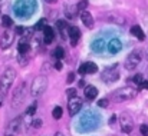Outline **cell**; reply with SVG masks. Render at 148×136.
<instances>
[{
	"mask_svg": "<svg viewBox=\"0 0 148 136\" xmlns=\"http://www.w3.org/2000/svg\"><path fill=\"white\" fill-rule=\"evenodd\" d=\"M106 49H108L112 54H115V53H118V52L122 49V45H121V42H119L118 39H112V40L106 45Z\"/></svg>",
	"mask_w": 148,
	"mask_h": 136,
	"instance_id": "14",
	"label": "cell"
},
{
	"mask_svg": "<svg viewBox=\"0 0 148 136\" xmlns=\"http://www.w3.org/2000/svg\"><path fill=\"white\" fill-rule=\"evenodd\" d=\"M56 26H58V29L60 30L62 37H66L65 32H66V29H69V27H68V23H66L65 20H58V22H56Z\"/></svg>",
	"mask_w": 148,
	"mask_h": 136,
	"instance_id": "20",
	"label": "cell"
},
{
	"mask_svg": "<svg viewBox=\"0 0 148 136\" xmlns=\"http://www.w3.org/2000/svg\"><path fill=\"white\" fill-rule=\"evenodd\" d=\"M68 33H69V39H71V45L72 46H76L79 39H81V32L76 26H69L68 29Z\"/></svg>",
	"mask_w": 148,
	"mask_h": 136,
	"instance_id": "12",
	"label": "cell"
},
{
	"mask_svg": "<svg viewBox=\"0 0 148 136\" xmlns=\"http://www.w3.org/2000/svg\"><path fill=\"white\" fill-rule=\"evenodd\" d=\"M55 136H62V135H60V133H59V132H58V133H56V135H55Z\"/></svg>",
	"mask_w": 148,
	"mask_h": 136,
	"instance_id": "38",
	"label": "cell"
},
{
	"mask_svg": "<svg viewBox=\"0 0 148 136\" xmlns=\"http://www.w3.org/2000/svg\"><path fill=\"white\" fill-rule=\"evenodd\" d=\"M25 32H26L25 27H22V26H17V27H16V33H17V35H25Z\"/></svg>",
	"mask_w": 148,
	"mask_h": 136,
	"instance_id": "32",
	"label": "cell"
},
{
	"mask_svg": "<svg viewBox=\"0 0 148 136\" xmlns=\"http://www.w3.org/2000/svg\"><path fill=\"white\" fill-rule=\"evenodd\" d=\"M81 20L84 22V24H85L86 27H89V29L94 27V17H92V14H91L88 10L81 12Z\"/></svg>",
	"mask_w": 148,
	"mask_h": 136,
	"instance_id": "13",
	"label": "cell"
},
{
	"mask_svg": "<svg viewBox=\"0 0 148 136\" xmlns=\"http://www.w3.org/2000/svg\"><path fill=\"white\" fill-rule=\"evenodd\" d=\"M45 27H46V19H40L36 24V29L39 30V29H45Z\"/></svg>",
	"mask_w": 148,
	"mask_h": 136,
	"instance_id": "26",
	"label": "cell"
},
{
	"mask_svg": "<svg viewBox=\"0 0 148 136\" xmlns=\"http://www.w3.org/2000/svg\"><path fill=\"white\" fill-rule=\"evenodd\" d=\"M135 96H137V90L132 89V88H122V89H119L114 93V97L118 99V100H130Z\"/></svg>",
	"mask_w": 148,
	"mask_h": 136,
	"instance_id": "5",
	"label": "cell"
},
{
	"mask_svg": "<svg viewBox=\"0 0 148 136\" xmlns=\"http://www.w3.org/2000/svg\"><path fill=\"white\" fill-rule=\"evenodd\" d=\"M20 128H22V119L20 118H16L14 120H12L6 129V136H16L20 132Z\"/></svg>",
	"mask_w": 148,
	"mask_h": 136,
	"instance_id": "8",
	"label": "cell"
},
{
	"mask_svg": "<svg viewBox=\"0 0 148 136\" xmlns=\"http://www.w3.org/2000/svg\"><path fill=\"white\" fill-rule=\"evenodd\" d=\"M98 105L101 107H106V106H108V100H106V99H101L98 102Z\"/></svg>",
	"mask_w": 148,
	"mask_h": 136,
	"instance_id": "31",
	"label": "cell"
},
{
	"mask_svg": "<svg viewBox=\"0 0 148 136\" xmlns=\"http://www.w3.org/2000/svg\"><path fill=\"white\" fill-rule=\"evenodd\" d=\"M33 125H35V128H38V129H39V128L42 126V120H40V119H38V120H35V122H33Z\"/></svg>",
	"mask_w": 148,
	"mask_h": 136,
	"instance_id": "34",
	"label": "cell"
},
{
	"mask_svg": "<svg viewBox=\"0 0 148 136\" xmlns=\"http://www.w3.org/2000/svg\"><path fill=\"white\" fill-rule=\"evenodd\" d=\"M14 78H16L14 69L9 67V69L4 70V73H3L1 78H0V92H1V93H6V92L12 88V85H13V82H14Z\"/></svg>",
	"mask_w": 148,
	"mask_h": 136,
	"instance_id": "1",
	"label": "cell"
},
{
	"mask_svg": "<svg viewBox=\"0 0 148 136\" xmlns=\"http://www.w3.org/2000/svg\"><path fill=\"white\" fill-rule=\"evenodd\" d=\"M81 107H82V99L81 97H71L69 99V102H68V109H69V113H71V116H73V115H76L79 110H81Z\"/></svg>",
	"mask_w": 148,
	"mask_h": 136,
	"instance_id": "9",
	"label": "cell"
},
{
	"mask_svg": "<svg viewBox=\"0 0 148 136\" xmlns=\"http://www.w3.org/2000/svg\"><path fill=\"white\" fill-rule=\"evenodd\" d=\"M43 35H45V43L46 45H50L52 42H53V39H55V32H53V29L50 27V26H46L45 29H43Z\"/></svg>",
	"mask_w": 148,
	"mask_h": 136,
	"instance_id": "15",
	"label": "cell"
},
{
	"mask_svg": "<svg viewBox=\"0 0 148 136\" xmlns=\"http://www.w3.org/2000/svg\"><path fill=\"white\" fill-rule=\"evenodd\" d=\"M55 69H56V70H62V69H63V65H62V62H56V65H55Z\"/></svg>",
	"mask_w": 148,
	"mask_h": 136,
	"instance_id": "33",
	"label": "cell"
},
{
	"mask_svg": "<svg viewBox=\"0 0 148 136\" xmlns=\"http://www.w3.org/2000/svg\"><path fill=\"white\" fill-rule=\"evenodd\" d=\"M62 113H63V110H62L60 106H56V107L53 109V112H52V115H53L55 119H60V118H62Z\"/></svg>",
	"mask_w": 148,
	"mask_h": 136,
	"instance_id": "23",
	"label": "cell"
},
{
	"mask_svg": "<svg viewBox=\"0 0 148 136\" xmlns=\"http://www.w3.org/2000/svg\"><path fill=\"white\" fill-rule=\"evenodd\" d=\"M131 33L137 37V39H140V40H144V33H143V29L140 27V26H132V29H131Z\"/></svg>",
	"mask_w": 148,
	"mask_h": 136,
	"instance_id": "19",
	"label": "cell"
},
{
	"mask_svg": "<svg viewBox=\"0 0 148 136\" xmlns=\"http://www.w3.org/2000/svg\"><path fill=\"white\" fill-rule=\"evenodd\" d=\"M1 24H3L4 27H10V26L13 24V22H12V19H10L9 16H3V17H1Z\"/></svg>",
	"mask_w": 148,
	"mask_h": 136,
	"instance_id": "24",
	"label": "cell"
},
{
	"mask_svg": "<svg viewBox=\"0 0 148 136\" xmlns=\"http://www.w3.org/2000/svg\"><path fill=\"white\" fill-rule=\"evenodd\" d=\"M98 96V89L95 86H86L85 88V97L89 100H95V97Z\"/></svg>",
	"mask_w": 148,
	"mask_h": 136,
	"instance_id": "16",
	"label": "cell"
},
{
	"mask_svg": "<svg viewBox=\"0 0 148 136\" xmlns=\"http://www.w3.org/2000/svg\"><path fill=\"white\" fill-rule=\"evenodd\" d=\"M1 103H3V102H1V97H0V106H1Z\"/></svg>",
	"mask_w": 148,
	"mask_h": 136,
	"instance_id": "39",
	"label": "cell"
},
{
	"mask_svg": "<svg viewBox=\"0 0 148 136\" xmlns=\"http://www.w3.org/2000/svg\"><path fill=\"white\" fill-rule=\"evenodd\" d=\"M118 78H119V72H118L116 66H112V67L105 69L102 72V80L106 82V83H114Z\"/></svg>",
	"mask_w": 148,
	"mask_h": 136,
	"instance_id": "6",
	"label": "cell"
},
{
	"mask_svg": "<svg viewBox=\"0 0 148 136\" xmlns=\"http://www.w3.org/2000/svg\"><path fill=\"white\" fill-rule=\"evenodd\" d=\"M46 85H48V80H46L45 76H39V78H36V79L33 80V83H32V89H30L32 96H33V97L40 96L43 92L46 90Z\"/></svg>",
	"mask_w": 148,
	"mask_h": 136,
	"instance_id": "3",
	"label": "cell"
},
{
	"mask_svg": "<svg viewBox=\"0 0 148 136\" xmlns=\"http://www.w3.org/2000/svg\"><path fill=\"white\" fill-rule=\"evenodd\" d=\"M66 93H68L69 99H71V97H75V96H76V90H75V89H68V92H66Z\"/></svg>",
	"mask_w": 148,
	"mask_h": 136,
	"instance_id": "30",
	"label": "cell"
},
{
	"mask_svg": "<svg viewBox=\"0 0 148 136\" xmlns=\"http://www.w3.org/2000/svg\"><path fill=\"white\" fill-rule=\"evenodd\" d=\"M46 3H56V0H46Z\"/></svg>",
	"mask_w": 148,
	"mask_h": 136,
	"instance_id": "37",
	"label": "cell"
},
{
	"mask_svg": "<svg viewBox=\"0 0 148 136\" xmlns=\"http://www.w3.org/2000/svg\"><path fill=\"white\" fill-rule=\"evenodd\" d=\"M108 19L111 20V22H114V23H119V24H124L125 22H124V17H121L119 14H115V13H109L108 14Z\"/></svg>",
	"mask_w": 148,
	"mask_h": 136,
	"instance_id": "21",
	"label": "cell"
},
{
	"mask_svg": "<svg viewBox=\"0 0 148 136\" xmlns=\"http://www.w3.org/2000/svg\"><path fill=\"white\" fill-rule=\"evenodd\" d=\"M35 110H36V106H30V107H29V110H27V115H33V113H35Z\"/></svg>",
	"mask_w": 148,
	"mask_h": 136,
	"instance_id": "35",
	"label": "cell"
},
{
	"mask_svg": "<svg viewBox=\"0 0 148 136\" xmlns=\"http://www.w3.org/2000/svg\"><path fill=\"white\" fill-rule=\"evenodd\" d=\"M134 82H135L137 85H141V83L144 82V80H143V76H141V75H135V76H134Z\"/></svg>",
	"mask_w": 148,
	"mask_h": 136,
	"instance_id": "28",
	"label": "cell"
},
{
	"mask_svg": "<svg viewBox=\"0 0 148 136\" xmlns=\"http://www.w3.org/2000/svg\"><path fill=\"white\" fill-rule=\"evenodd\" d=\"M98 72V66L95 65V63H92V62H86V63H84V65H81V67H79V73L81 75H92V73H97Z\"/></svg>",
	"mask_w": 148,
	"mask_h": 136,
	"instance_id": "11",
	"label": "cell"
},
{
	"mask_svg": "<svg viewBox=\"0 0 148 136\" xmlns=\"http://www.w3.org/2000/svg\"><path fill=\"white\" fill-rule=\"evenodd\" d=\"M140 88H144V89H148V82H145V80H144V82H143V83L140 85Z\"/></svg>",
	"mask_w": 148,
	"mask_h": 136,
	"instance_id": "36",
	"label": "cell"
},
{
	"mask_svg": "<svg viewBox=\"0 0 148 136\" xmlns=\"http://www.w3.org/2000/svg\"><path fill=\"white\" fill-rule=\"evenodd\" d=\"M119 125H121L122 132H125V133H131L132 132V129H134V120L130 116V113H127V112H122L121 113V116H119Z\"/></svg>",
	"mask_w": 148,
	"mask_h": 136,
	"instance_id": "4",
	"label": "cell"
},
{
	"mask_svg": "<svg viewBox=\"0 0 148 136\" xmlns=\"http://www.w3.org/2000/svg\"><path fill=\"white\" fill-rule=\"evenodd\" d=\"M86 6H88V1H86V0H81V1H79V4H78L76 7H78V10L84 12V10L86 9Z\"/></svg>",
	"mask_w": 148,
	"mask_h": 136,
	"instance_id": "25",
	"label": "cell"
},
{
	"mask_svg": "<svg viewBox=\"0 0 148 136\" xmlns=\"http://www.w3.org/2000/svg\"><path fill=\"white\" fill-rule=\"evenodd\" d=\"M105 47H106V43H105L102 39H98V40H95V42L92 43V49H94L95 52H98V53L103 52V50H105Z\"/></svg>",
	"mask_w": 148,
	"mask_h": 136,
	"instance_id": "18",
	"label": "cell"
},
{
	"mask_svg": "<svg viewBox=\"0 0 148 136\" xmlns=\"http://www.w3.org/2000/svg\"><path fill=\"white\" fill-rule=\"evenodd\" d=\"M13 39H14V33H12V32H4L3 35H1V37H0V47L1 49H7V47H10V45L13 43Z\"/></svg>",
	"mask_w": 148,
	"mask_h": 136,
	"instance_id": "10",
	"label": "cell"
},
{
	"mask_svg": "<svg viewBox=\"0 0 148 136\" xmlns=\"http://www.w3.org/2000/svg\"><path fill=\"white\" fill-rule=\"evenodd\" d=\"M19 53L20 54H26L29 50H30V45H29V42L27 40H25V39H22L20 40V43H19Z\"/></svg>",
	"mask_w": 148,
	"mask_h": 136,
	"instance_id": "17",
	"label": "cell"
},
{
	"mask_svg": "<svg viewBox=\"0 0 148 136\" xmlns=\"http://www.w3.org/2000/svg\"><path fill=\"white\" fill-rule=\"evenodd\" d=\"M23 96H25V83L22 82L16 89H14V93H13V97H12V100H13V103H12V106H19L22 102H23Z\"/></svg>",
	"mask_w": 148,
	"mask_h": 136,
	"instance_id": "7",
	"label": "cell"
},
{
	"mask_svg": "<svg viewBox=\"0 0 148 136\" xmlns=\"http://www.w3.org/2000/svg\"><path fill=\"white\" fill-rule=\"evenodd\" d=\"M143 56H144V53H143V50H140V49H135L128 57H127V60H125V67L128 69V70H134L140 63H141V60H143Z\"/></svg>",
	"mask_w": 148,
	"mask_h": 136,
	"instance_id": "2",
	"label": "cell"
},
{
	"mask_svg": "<svg viewBox=\"0 0 148 136\" xmlns=\"http://www.w3.org/2000/svg\"><path fill=\"white\" fill-rule=\"evenodd\" d=\"M73 80H75V73H72V72H71V73L68 75V79H66V82H68V83H72Z\"/></svg>",
	"mask_w": 148,
	"mask_h": 136,
	"instance_id": "29",
	"label": "cell"
},
{
	"mask_svg": "<svg viewBox=\"0 0 148 136\" xmlns=\"http://www.w3.org/2000/svg\"><path fill=\"white\" fill-rule=\"evenodd\" d=\"M53 56H55L56 59H63V56H65V50H63L60 46H58V47L55 49V52H53Z\"/></svg>",
	"mask_w": 148,
	"mask_h": 136,
	"instance_id": "22",
	"label": "cell"
},
{
	"mask_svg": "<svg viewBox=\"0 0 148 136\" xmlns=\"http://www.w3.org/2000/svg\"><path fill=\"white\" fill-rule=\"evenodd\" d=\"M140 132L143 136H148V125H141L140 126Z\"/></svg>",
	"mask_w": 148,
	"mask_h": 136,
	"instance_id": "27",
	"label": "cell"
}]
</instances>
